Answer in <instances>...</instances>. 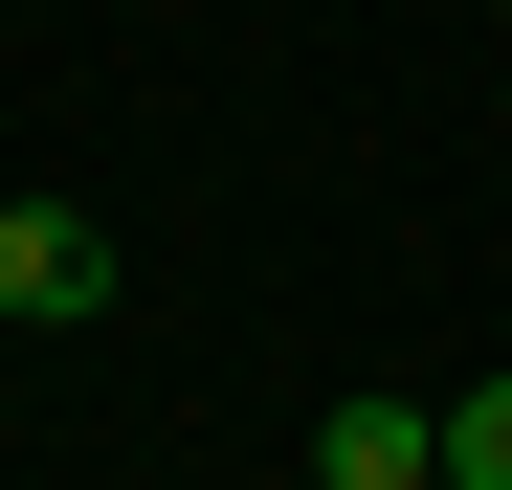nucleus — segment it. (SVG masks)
Wrapping results in <instances>:
<instances>
[{
    "label": "nucleus",
    "mask_w": 512,
    "mask_h": 490,
    "mask_svg": "<svg viewBox=\"0 0 512 490\" xmlns=\"http://www.w3.org/2000/svg\"><path fill=\"white\" fill-rule=\"evenodd\" d=\"M67 312H112V223L0 179V335H67Z\"/></svg>",
    "instance_id": "1"
},
{
    "label": "nucleus",
    "mask_w": 512,
    "mask_h": 490,
    "mask_svg": "<svg viewBox=\"0 0 512 490\" xmlns=\"http://www.w3.org/2000/svg\"><path fill=\"white\" fill-rule=\"evenodd\" d=\"M290 490H446V401H401V379H357V401L312 424V468H290Z\"/></svg>",
    "instance_id": "2"
},
{
    "label": "nucleus",
    "mask_w": 512,
    "mask_h": 490,
    "mask_svg": "<svg viewBox=\"0 0 512 490\" xmlns=\"http://www.w3.org/2000/svg\"><path fill=\"white\" fill-rule=\"evenodd\" d=\"M446 490H512V379H446Z\"/></svg>",
    "instance_id": "3"
}]
</instances>
